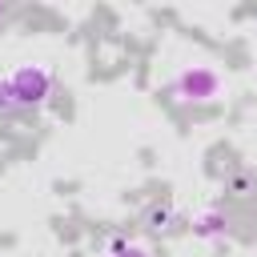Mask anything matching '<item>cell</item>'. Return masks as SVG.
<instances>
[{
  "label": "cell",
  "mask_w": 257,
  "mask_h": 257,
  "mask_svg": "<svg viewBox=\"0 0 257 257\" xmlns=\"http://www.w3.org/2000/svg\"><path fill=\"white\" fill-rule=\"evenodd\" d=\"M8 84H12V96H16V104H32V100H40L44 92H48V84H52V76L44 72V68H16L12 76H8Z\"/></svg>",
  "instance_id": "cell-1"
},
{
  "label": "cell",
  "mask_w": 257,
  "mask_h": 257,
  "mask_svg": "<svg viewBox=\"0 0 257 257\" xmlns=\"http://www.w3.org/2000/svg\"><path fill=\"white\" fill-rule=\"evenodd\" d=\"M181 84L193 92V100H209L221 80H217V72H209V68H189V72L181 76Z\"/></svg>",
  "instance_id": "cell-2"
},
{
  "label": "cell",
  "mask_w": 257,
  "mask_h": 257,
  "mask_svg": "<svg viewBox=\"0 0 257 257\" xmlns=\"http://www.w3.org/2000/svg\"><path fill=\"white\" fill-rule=\"evenodd\" d=\"M225 229V217H217V213H201L197 217V225H193V233L197 237H217Z\"/></svg>",
  "instance_id": "cell-3"
},
{
  "label": "cell",
  "mask_w": 257,
  "mask_h": 257,
  "mask_svg": "<svg viewBox=\"0 0 257 257\" xmlns=\"http://www.w3.org/2000/svg\"><path fill=\"white\" fill-rule=\"evenodd\" d=\"M112 257H149V253L137 245H112Z\"/></svg>",
  "instance_id": "cell-4"
}]
</instances>
